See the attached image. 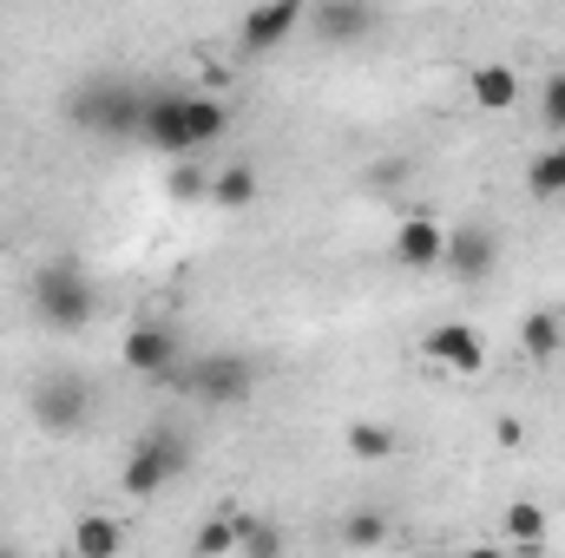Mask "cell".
<instances>
[{
    "mask_svg": "<svg viewBox=\"0 0 565 558\" xmlns=\"http://www.w3.org/2000/svg\"><path fill=\"white\" fill-rule=\"evenodd\" d=\"M26 302H33V315L46 322V329H86L93 315H99V282L86 277V264L79 257H46V264H33V277H26Z\"/></svg>",
    "mask_w": 565,
    "mask_h": 558,
    "instance_id": "obj_1",
    "label": "cell"
},
{
    "mask_svg": "<svg viewBox=\"0 0 565 558\" xmlns=\"http://www.w3.org/2000/svg\"><path fill=\"white\" fill-rule=\"evenodd\" d=\"M66 119L86 132H139L145 93L126 79H86L79 93H66Z\"/></svg>",
    "mask_w": 565,
    "mask_h": 558,
    "instance_id": "obj_2",
    "label": "cell"
},
{
    "mask_svg": "<svg viewBox=\"0 0 565 558\" xmlns=\"http://www.w3.org/2000/svg\"><path fill=\"white\" fill-rule=\"evenodd\" d=\"M184 460H191L184 433H178V427H151L139 447L126 453V473H119V486H126L132 500H151V493H164V486L184 473Z\"/></svg>",
    "mask_w": 565,
    "mask_h": 558,
    "instance_id": "obj_3",
    "label": "cell"
},
{
    "mask_svg": "<svg viewBox=\"0 0 565 558\" xmlns=\"http://www.w3.org/2000/svg\"><path fill=\"white\" fill-rule=\"evenodd\" d=\"M26 415L40 420V433H79V427L93 420V382L73 375V368H53V375L33 382Z\"/></svg>",
    "mask_w": 565,
    "mask_h": 558,
    "instance_id": "obj_4",
    "label": "cell"
},
{
    "mask_svg": "<svg viewBox=\"0 0 565 558\" xmlns=\"http://www.w3.org/2000/svg\"><path fill=\"white\" fill-rule=\"evenodd\" d=\"M178 375H184V388H191L204 408H244L250 388H257V368H250L244 355H204V362H191V368H178Z\"/></svg>",
    "mask_w": 565,
    "mask_h": 558,
    "instance_id": "obj_5",
    "label": "cell"
},
{
    "mask_svg": "<svg viewBox=\"0 0 565 558\" xmlns=\"http://www.w3.org/2000/svg\"><path fill=\"white\" fill-rule=\"evenodd\" d=\"M119 362H126L132 375H145V382H164V375L184 368V342H178V329H164V322H139V329H126Z\"/></svg>",
    "mask_w": 565,
    "mask_h": 558,
    "instance_id": "obj_6",
    "label": "cell"
},
{
    "mask_svg": "<svg viewBox=\"0 0 565 558\" xmlns=\"http://www.w3.org/2000/svg\"><path fill=\"white\" fill-rule=\"evenodd\" d=\"M493 264H500V237H493L487 224H454V230H447V257H440V270H447L454 282L493 277Z\"/></svg>",
    "mask_w": 565,
    "mask_h": 558,
    "instance_id": "obj_7",
    "label": "cell"
},
{
    "mask_svg": "<svg viewBox=\"0 0 565 558\" xmlns=\"http://www.w3.org/2000/svg\"><path fill=\"white\" fill-rule=\"evenodd\" d=\"M139 139L164 158H191V132H184V93H145V119H139Z\"/></svg>",
    "mask_w": 565,
    "mask_h": 558,
    "instance_id": "obj_8",
    "label": "cell"
},
{
    "mask_svg": "<svg viewBox=\"0 0 565 558\" xmlns=\"http://www.w3.org/2000/svg\"><path fill=\"white\" fill-rule=\"evenodd\" d=\"M395 264L402 270H440V257H447V230L427 217V211H408L402 224H395Z\"/></svg>",
    "mask_w": 565,
    "mask_h": 558,
    "instance_id": "obj_9",
    "label": "cell"
},
{
    "mask_svg": "<svg viewBox=\"0 0 565 558\" xmlns=\"http://www.w3.org/2000/svg\"><path fill=\"white\" fill-rule=\"evenodd\" d=\"M302 26V7L296 0H270V7H250L244 20H237V46L244 53H277L282 40Z\"/></svg>",
    "mask_w": 565,
    "mask_h": 558,
    "instance_id": "obj_10",
    "label": "cell"
},
{
    "mask_svg": "<svg viewBox=\"0 0 565 558\" xmlns=\"http://www.w3.org/2000/svg\"><path fill=\"white\" fill-rule=\"evenodd\" d=\"M302 20H309L316 40H329V46H355V40H369V33L382 26V13L362 7V0H329V7H316V13H302Z\"/></svg>",
    "mask_w": 565,
    "mask_h": 558,
    "instance_id": "obj_11",
    "label": "cell"
},
{
    "mask_svg": "<svg viewBox=\"0 0 565 558\" xmlns=\"http://www.w3.org/2000/svg\"><path fill=\"white\" fill-rule=\"evenodd\" d=\"M427 355H434V362H440L447 375H460V382L487 368V342H480V335H473L467 322H440V329L427 335Z\"/></svg>",
    "mask_w": 565,
    "mask_h": 558,
    "instance_id": "obj_12",
    "label": "cell"
},
{
    "mask_svg": "<svg viewBox=\"0 0 565 558\" xmlns=\"http://www.w3.org/2000/svg\"><path fill=\"white\" fill-rule=\"evenodd\" d=\"M73 558H126V519H113V513H79V519H73Z\"/></svg>",
    "mask_w": 565,
    "mask_h": 558,
    "instance_id": "obj_13",
    "label": "cell"
},
{
    "mask_svg": "<svg viewBox=\"0 0 565 558\" xmlns=\"http://www.w3.org/2000/svg\"><path fill=\"white\" fill-rule=\"evenodd\" d=\"M184 132H191V151L217 144L224 132H231V106L211 99V93H184Z\"/></svg>",
    "mask_w": 565,
    "mask_h": 558,
    "instance_id": "obj_14",
    "label": "cell"
},
{
    "mask_svg": "<svg viewBox=\"0 0 565 558\" xmlns=\"http://www.w3.org/2000/svg\"><path fill=\"white\" fill-rule=\"evenodd\" d=\"M467 93H473L480 112H513V106H520V73H513V66H473Z\"/></svg>",
    "mask_w": 565,
    "mask_h": 558,
    "instance_id": "obj_15",
    "label": "cell"
},
{
    "mask_svg": "<svg viewBox=\"0 0 565 558\" xmlns=\"http://www.w3.org/2000/svg\"><path fill=\"white\" fill-rule=\"evenodd\" d=\"M520 348H526L533 362H553L565 348V315L559 309H526V315H520Z\"/></svg>",
    "mask_w": 565,
    "mask_h": 558,
    "instance_id": "obj_16",
    "label": "cell"
},
{
    "mask_svg": "<svg viewBox=\"0 0 565 558\" xmlns=\"http://www.w3.org/2000/svg\"><path fill=\"white\" fill-rule=\"evenodd\" d=\"M282 552H289V533L277 519H264V513L237 519V558H282Z\"/></svg>",
    "mask_w": 565,
    "mask_h": 558,
    "instance_id": "obj_17",
    "label": "cell"
},
{
    "mask_svg": "<svg viewBox=\"0 0 565 558\" xmlns=\"http://www.w3.org/2000/svg\"><path fill=\"white\" fill-rule=\"evenodd\" d=\"M211 204H217V211H250V204H257V171H250L244 158H231V164L211 178Z\"/></svg>",
    "mask_w": 565,
    "mask_h": 558,
    "instance_id": "obj_18",
    "label": "cell"
},
{
    "mask_svg": "<svg viewBox=\"0 0 565 558\" xmlns=\"http://www.w3.org/2000/svg\"><path fill=\"white\" fill-rule=\"evenodd\" d=\"M342 440H349L355 460H395V453H402V433H395L388 420H349Z\"/></svg>",
    "mask_w": 565,
    "mask_h": 558,
    "instance_id": "obj_19",
    "label": "cell"
},
{
    "mask_svg": "<svg viewBox=\"0 0 565 558\" xmlns=\"http://www.w3.org/2000/svg\"><path fill=\"white\" fill-rule=\"evenodd\" d=\"M342 546H349V552H375V546H388V513H382V506H355V513L342 519Z\"/></svg>",
    "mask_w": 565,
    "mask_h": 558,
    "instance_id": "obj_20",
    "label": "cell"
},
{
    "mask_svg": "<svg viewBox=\"0 0 565 558\" xmlns=\"http://www.w3.org/2000/svg\"><path fill=\"white\" fill-rule=\"evenodd\" d=\"M546 526H553V519H546V506H540V500H513V506L500 513V533H507V539H520V546H540V539H546Z\"/></svg>",
    "mask_w": 565,
    "mask_h": 558,
    "instance_id": "obj_21",
    "label": "cell"
},
{
    "mask_svg": "<svg viewBox=\"0 0 565 558\" xmlns=\"http://www.w3.org/2000/svg\"><path fill=\"white\" fill-rule=\"evenodd\" d=\"M237 519H244V513H231V506H224V513H211V519L198 526L191 558H231V552H237Z\"/></svg>",
    "mask_w": 565,
    "mask_h": 558,
    "instance_id": "obj_22",
    "label": "cell"
},
{
    "mask_svg": "<svg viewBox=\"0 0 565 558\" xmlns=\"http://www.w3.org/2000/svg\"><path fill=\"white\" fill-rule=\"evenodd\" d=\"M526 191H533V197H565V144L559 151H540V158L526 164Z\"/></svg>",
    "mask_w": 565,
    "mask_h": 558,
    "instance_id": "obj_23",
    "label": "cell"
},
{
    "mask_svg": "<svg viewBox=\"0 0 565 558\" xmlns=\"http://www.w3.org/2000/svg\"><path fill=\"white\" fill-rule=\"evenodd\" d=\"M171 197H184V204H198V197H211V178H204L198 164H178V171H171Z\"/></svg>",
    "mask_w": 565,
    "mask_h": 558,
    "instance_id": "obj_24",
    "label": "cell"
},
{
    "mask_svg": "<svg viewBox=\"0 0 565 558\" xmlns=\"http://www.w3.org/2000/svg\"><path fill=\"white\" fill-rule=\"evenodd\" d=\"M540 112H546V126H559V132H565V73H553V79H546Z\"/></svg>",
    "mask_w": 565,
    "mask_h": 558,
    "instance_id": "obj_25",
    "label": "cell"
},
{
    "mask_svg": "<svg viewBox=\"0 0 565 558\" xmlns=\"http://www.w3.org/2000/svg\"><path fill=\"white\" fill-rule=\"evenodd\" d=\"M493 440H500V447H520V440H526V420H520V415H500Z\"/></svg>",
    "mask_w": 565,
    "mask_h": 558,
    "instance_id": "obj_26",
    "label": "cell"
},
{
    "mask_svg": "<svg viewBox=\"0 0 565 558\" xmlns=\"http://www.w3.org/2000/svg\"><path fill=\"white\" fill-rule=\"evenodd\" d=\"M460 558H507V552H493V546H467Z\"/></svg>",
    "mask_w": 565,
    "mask_h": 558,
    "instance_id": "obj_27",
    "label": "cell"
},
{
    "mask_svg": "<svg viewBox=\"0 0 565 558\" xmlns=\"http://www.w3.org/2000/svg\"><path fill=\"white\" fill-rule=\"evenodd\" d=\"M0 558H20V552H13V546H0Z\"/></svg>",
    "mask_w": 565,
    "mask_h": 558,
    "instance_id": "obj_28",
    "label": "cell"
}]
</instances>
